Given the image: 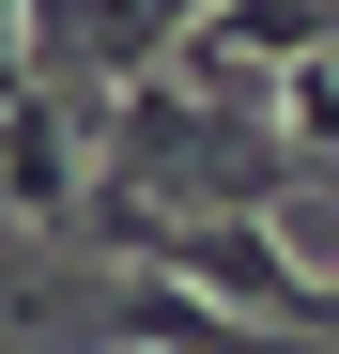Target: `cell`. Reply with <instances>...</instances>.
<instances>
[{
  "label": "cell",
  "instance_id": "6da1fadb",
  "mask_svg": "<svg viewBox=\"0 0 339 354\" xmlns=\"http://www.w3.org/2000/svg\"><path fill=\"white\" fill-rule=\"evenodd\" d=\"M309 46H339V0H216V16L185 31V77L247 108L277 62H309Z\"/></svg>",
  "mask_w": 339,
  "mask_h": 354
},
{
  "label": "cell",
  "instance_id": "7a4b0ae2",
  "mask_svg": "<svg viewBox=\"0 0 339 354\" xmlns=\"http://www.w3.org/2000/svg\"><path fill=\"white\" fill-rule=\"evenodd\" d=\"M0 201H16V216H62L77 201V124H62V93H0Z\"/></svg>",
  "mask_w": 339,
  "mask_h": 354
},
{
  "label": "cell",
  "instance_id": "3957f363",
  "mask_svg": "<svg viewBox=\"0 0 339 354\" xmlns=\"http://www.w3.org/2000/svg\"><path fill=\"white\" fill-rule=\"evenodd\" d=\"M277 139H293L309 169H339V46H309V62H277Z\"/></svg>",
  "mask_w": 339,
  "mask_h": 354
}]
</instances>
